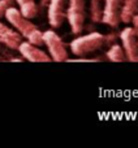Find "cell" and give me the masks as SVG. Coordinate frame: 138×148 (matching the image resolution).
I'll return each instance as SVG.
<instances>
[{
    "instance_id": "17",
    "label": "cell",
    "mask_w": 138,
    "mask_h": 148,
    "mask_svg": "<svg viewBox=\"0 0 138 148\" xmlns=\"http://www.w3.org/2000/svg\"><path fill=\"white\" fill-rule=\"evenodd\" d=\"M67 61H72V62H78V61H86V62H97V61H100V59H87L86 56L85 57H76V59H68Z\"/></svg>"
},
{
    "instance_id": "2",
    "label": "cell",
    "mask_w": 138,
    "mask_h": 148,
    "mask_svg": "<svg viewBox=\"0 0 138 148\" xmlns=\"http://www.w3.org/2000/svg\"><path fill=\"white\" fill-rule=\"evenodd\" d=\"M86 0H69L67 8V20L72 34H81L86 20Z\"/></svg>"
},
{
    "instance_id": "3",
    "label": "cell",
    "mask_w": 138,
    "mask_h": 148,
    "mask_svg": "<svg viewBox=\"0 0 138 148\" xmlns=\"http://www.w3.org/2000/svg\"><path fill=\"white\" fill-rule=\"evenodd\" d=\"M43 44H46L48 48V53L52 61L63 62L69 59L68 49L64 42L54 30H46L43 33Z\"/></svg>"
},
{
    "instance_id": "13",
    "label": "cell",
    "mask_w": 138,
    "mask_h": 148,
    "mask_svg": "<svg viewBox=\"0 0 138 148\" xmlns=\"http://www.w3.org/2000/svg\"><path fill=\"white\" fill-rule=\"evenodd\" d=\"M103 7L100 4V0H90L89 7V17L92 23H102Z\"/></svg>"
},
{
    "instance_id": "16",
    "label": "cell",
    "mask_w": 138,
    "mask_h": 148,
    "mask_svg": "<svg viewBox=\"0 0 138 148\" xmlns=\"http://www.w3.org/2000/svg\"><path fill=\"white\" fill-rule=\"evenodd\" d=\"M14 3H16V0H0V18L4 17L5 10L9 7L14 5Z\"/></svg>"
},
{
    "instance_id": "8",
    "label": "cell",
    "mask_w": 138,
    "mask_h": 148,
    "mask_svg": "<svg viewBox=\"0 0 138 148\" xmlns=\"http://www.w3.org/2000/svg\"><path fill=\"white\" fill-rule=\"evenodd\" d=\"M17 51L21 53V56L23 59H26L28 61L31 62H48L52 61L50 55H47L44 51H42L38 46L29 43V42H21V44L18 46Z\"/></svg>"
},
{
    "instance_id": "9",
    "label": "cell",
    "mask_w": 138,
    "mask_h": 148,
    "mask_svg": "<svg viewBox=\"0 0 138 148\" xmlns=\"http://www.w3.org/2000/svg\"><path fill=\"white\" fill-rule=\"evenodd\" d=\"M22 42V35L5 23L0 22V43L9 49H17Z\"/></svg>"
},
{
    "instance_id": "15",
    "label": "cell",
    "mask_w": 138,
    "mask_h": 148,
    "mask_svg": "<svg viewBox=\"0 0 138 148\" xmlns=\"http://www.w3.org/2000/svg\"><path fill=\"white\" fill-rule=\"evenodd\" d=\"M119 40V35L116 33H113V31H111V33H108L107 35H103V46H112V44L117 43Z\"/></svg>"
},
{
    "instance_id": "19",
    "label": "cell",
    "mask_w": 138,
    "mask_h": 148,
    "mask_svg": "<svg viewBox=\"0 0 138 148\" xmlns=\"http://www.w3.org/2000/svg\"><path fill=\"white\" fill-rule=\"evenodd\" d=\"M51 0H39V5H38V9H44L47 8V5L50 4Z\"/></svg>"
},
{
    "instance_id": "1",
    "label": "cell",
    "mask_w": 138,
    "mask_h": 148,
    "mask_svg": "<svg viewBox=\"0 0 138 148\" xmlns=\"http://www.w3.org/2000/svg\"><path fill=\"white\" fill-rule=\"evenodd\" d=\"M70 51L77 57H85L103 47V34L91 31L86 35H81L70 42Z\"/></svg>"
},
{
    "instance_id": "7",
    "label": "cell",
    "mask_w": 138,
    "mask_h": 148,
    "mask_svg": "<svg viewBox=\"0 0 138 148\" xmlns=\"http://www.w3.org/2000/svg\"><path fill=\"white\" fill-rule=\"evenodd\" d=\"M65 0H51L47 5V16L48 23L54 29H57L64 23L67 18V9H65Z\"/></svg>"
},
{
    "instance_id": "18",
    "label": "cell",
    "mask_w": 138,
    "mask_h": 148,
    "mask_svg": "<svg viewBox=\"0 0 138 148\" xmlns=\"http://www.w3.org/2000/svg\"><path fill=\"white\" fill-rule=\"evenodd\" d=\"M132 23H133V29H134V31H136V35H137V42H138V13L136 16H134L133 18H132V21H130Z\"/></svg>"
},
{
    "instance_id": "5",
    "label": "cell",
    "mask_w": 138,
    "mask_h": 148,
    "mask_svg": "<svg viewBox=\"0 0 138 148\" xmlns=\"http://www.w3.org/2000/svg\"><path fill=\"white\" fill-rule=\"evenodd\" d=\"M119 39L121 40V46L125 51L126 60L132 62H138V42L133 26L124 27L119 34Z\"/></svg>"
},
{
    "instance_id": "4",
    "label": "cell",
    "mask_w": 138,
    "mask_h": 148,
    "mask_svg": "<svg viewBox=\"0 0 138 148\" xmlns=\"http://www.w3.org/2000/svg\"><path fill=\"white\" fill-rule=\"evenodd\" d=\"M4 17L7 18L8 22L22 35V38H28L29 34L37 29V26L31 22L30 18H26L25 16L20 12V9L14 8V5L9 7L5 10Z\"/></svg>"
},
{
    "instance_id": "10",
    "label": "cell",
    "mask_w": 138,
    "mask_h": 148,
    "mask_svg": "<svg viewBox=\"0 0 138 148\" xmlns=\"http://www.w3.org/2000/svg\"><path fill=\"white\" fill-rule=\"evenodd\" d=\"M138 13V0H124L121 8V22L130 23L132 18Z\"/></svg>"
},
{
    "instance_id": "6",
    "label": "cell",
    "mask_w": 138,
    "mask_h": 148,
    "mask_svg": "<svg viewBox=\"0 0 138 148\" xmlns=\"http://www.w3.org/2000/svg\"><path fill=\"white\" fill-rule=\"evenodd\" d=\"M124 0H104V7H103V16L102 23L116 27L121 22V8H123Z\"/></svg>"
},
{
    "instance_id": "14",
    "label": "cell",
    "mask_w": 138,
    "mask_h": 148,
    "mask_svg": "<svg viewBox=\"0 0 138 148\" xmlns=\"http://www.w3.org/2000/svg\"><path fill=\"white\" fill-rule=\"evenodd\" d=\"M26 39H28L29 43L34 44V46H38V47L39 46H43V33H42L38 27H37L35 30L31 31Z\"/></svg>"
},
{
    "instance_id": "11",
    "label": "cell",
    "mask_w": 138,
    "mask_h": 148,
    "mask_svg": "<svg viewBox=\"0 0 138 148\" xmlns=\"http://www.w3.org/2000/svg\"><path fill=\"white\" fill-rule=\"evenodd\" d=\"M16 3L20 7V12L26 18H34L38 16L39 9L35 0H16Z\"/></svg>"
},
{
    "instance_id": "12",
    "label": "cell",
    "mask_w": 138,
    "mask_h": 148,
    "mask_svg": "<svg viewBox=\"0 0 138 148\" xmlns=\"http://www.w3.org/2000/svg\"><path fill=\"white\" fill-rule=\"evenodd\" d=\"M106 56L110 61L112 62H123L126 61V56H125V51H124L121 44H112L108 47V51L106 52Z\"/></svg>"
}]
</instances>
